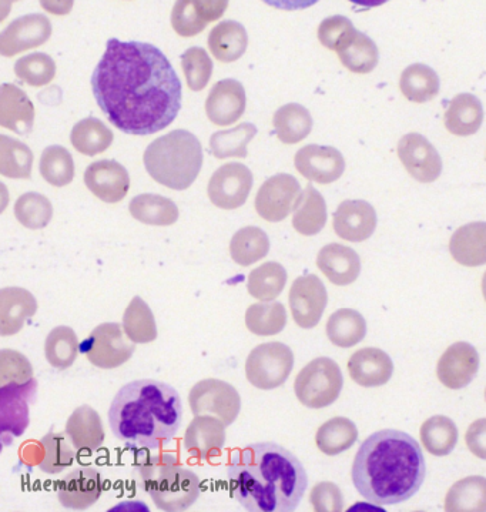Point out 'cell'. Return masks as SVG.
Returning <instances> with one entry per match:
<instances>
[{
	"mask_svg": "<svg viewBox=\"0 0 486 512\" xmlns=\"http://www.w3.org/2000/svg\"><path fill=\"white\" fill-rule=\"evenodd\" d=\"M92 92L109 122L127 135H154L182 109V82L150 43L110 39L93 72Z\"/></svg>",
	"mask_w": 486,
	"mask_h": 512,
	"instance_id": "6da1fadb",
	"label": "cell"
},
{
	"mask_svg": "<svg viewBox=\"0 0 486 512\" xmlns=\"http://www.w3.org/2000/svg\"><path fill=\"white\" fill-rule=\"evenodd\" d=\"M227 478L234 500L251 512L294 511L308 487L301 461L274 443H256L234 451Z\"/></svg>",
	"mask_w": 486,
	"mask_h": 512,
	"instance_id": "7a4b0ae2",
	"label": "cell"
},
{
	"mask_svg": "<svg viewBox=\"0 0 486 512\" xmlns=\"http://www.w3.org/2000/svg\"><path fill=\"white\" fill-rule=\"evenodd\" d=\"M427 475L420 444L400 430H381L361 444L351 478L358 493L377 505L411 500Z\"/></svg>",
	"mask_w": 486,
	"mask_h": 512,
	"instance_id": "3957f363",
	"label": "cell"
},
{
	"mask_svg": "<svg viewBox=\"0 0 486 512\" xmlns=\"http://www.w3.org/2000/svg\"><path fill=\"white\" fill-rule=\"evenodd\" d=\"M183 421L182 398L159 380H137L120 388L109 410L113 434L133 448L157 450L173 440Z\"/></svg>",
	"mask_w": 486,
	"mask_h": 512,
	"instance_id": "277c9868",
	"label": "cell"
},
{
	"mask_svg": "<svg viewBox=\"0 0 486 512\" xmlns=\"http://www.w3.org/2000/svg\"><path fill=\"white\" fill-rule=\"evenodd\" d=\"M134 475L144 493L152 497L159 510H189L200 497V478L180 464L173 454H140L136 457Z\"/></svg>",
	"mask_w": 486,
	"mask_h": 512,
	"instance_id": "5b68a950",
	"label": "cell"
},
{
	"mask_svg": "<svg viewBox=\"0 0 486 512\" xmlns=\"http://www.w3.org/2000/svg\"><path fill=\"white\" fill-rule=\"evenodd\" d=\"M144 167L153 180L167 189H189L203 167L200 140L187 130H173L147 147Z\"/></svg>",
	"mask_w": 486,
	"mask_h": 512,
	"instance_id": "8992f818",
	"label": "cell"
},
{
	"mask_svg": "<svg viewBox=\"0 0 486 512\" xmlns=\"http://www.w3.org/2000/svg\"><path fill=\"white\" fill-rule=\"evenodd\" d=\"M340 366L328 357H318L298 373L294 391L303 406L320 410L334 404L343 390Z\"/></svg>",
	"mask_w": 486,
	"mask_h": 512,
	"instance_id": "52a82bcc",
	"label": "cell"
},
{
	"mask_svg": "<svg viewBox=\"0 0 486 512\" xmlns=\"http://www.w3.org/2000/svg\"><path fill=\"white\" fill-rule=\"evenodd\" d=\"M294 367V354L287 344L264 343L251 351L246 361V376L251 386L274 390L283 386Z\"/></svg>",
	"mask_w": 486,
	"mask_h": 512,
	"instance_id": "ba28073f",
	"label": "cell"
},
{
	"mask_svg": "<svg viewBox=\"0 0 486 512\" xmlns=\"http://www.w3.org/2000/svg\"><path fill=\"white\" fill-rule=\"evenodd\" d=\"M134 344L119 323H105L90 333L80 346V351L93 366L113 370L132 358L136 348Z\"/></svg>",
	"mask_w": 486,
	"mask_h": 512,
	"instance_id": "9c48e42d",
	"label": "cell"
},
{
	"mask_svg": "<svg viewBox=\"0 0 486 512\" xmlns=\"http://www.w3.org/2000/svg\"><path fill=\"white\" fill-rule=\"evenodd\" d=\"M189 404L194 416H211L220 418L227 427L239 417L241 398L239 391L226 381L207 378L199 381L189 394Z\"/></svg>",
	"mask_w": 486,
	"mask_h": 512,
	"instance_id": "30bf717a",
	"label": "cell"
},
{
	"mask_svg": "<svg viewBox=\"0 0 486 512\" xmlns=\"http://www.w3.org/2000/svg\"><path fill=\"white\" fill-rule=\"evenodd\" d=\"M38 381L28 383H6L0 386V424L3 443L8 437L16 438L29 426V406L35 401Z\"/></svg>",
	"mask_w": 486,
	"mask_h": 512,
	"instance_id": "8fae6325",
	"label": "cell"
},
{
	"mask_svg": "<svg viewBox=\"0 0 486 512\" xmlns=\"http://www.w3.org/2000/svg\"><path fill=\"white\" fill-rule=\"evenodd\" d=\"M301 193L300 183L291 174L270 177L256 196L258 216L270 223L283 222L296 209Z\"/></svg>",
	"mask_w": 486,
	"mask_h": 512,
	"instance_id": "7c38bea8",
	"label": "cell"
},
{
	"mask_svg": "<svg viewBox=\"0 0 486 512\" xmlns=\"http://www.w3.org/2000/svg\"><path fill=\"white\" fill-rule=\"evenodd\" d=\"M253 182V173L247 166L227 163L211 176L207 193L219 209L236 210L247 202Z\"/></svg>",
	"mask_w": 486,
	"mask_h": 512,
	"instance_id": "4fadbf2b",
	"label": "cell"
},
{
	"mask_svg": "<svg viewBox=\"0 0 486 512\" xmlns=\"http://www.w3.org/2000/svg\"><path fill=\"white\" fill-rule=\"evenodd\" d=\"M290 310L301 329H314L328 303L327 289L315 274L298 277L290 290Z\"/></svg>",
	"mask_w": 486,
	"mask_h": 512,
	"instance_id": "5bb4252c",
	"label": "cell"
},
{
	"mask_svg": "<svg viewBox=\"0 0 486 512\" xmlns=\"http://www.w3.org/2000/svg\"><path fill=\"white\" fill-rule=\"evenodd\" d=\"M398 157L411 177L420 183H434L442 173V160L427 137L408 133L398 143Z\"/></svg>",
	"mask_w": 486,
	"mask_h": 512,
	"instance_id": "9a60e30c",
	"label": "cell"
},
{
	"mask_svg": "<svg viewBox=\"0 0 486 512\" xmlns=\"http://www.w3.org/2000/svg\"><path fill=\"white\" fill-rule=\"evenodd\" d=\"M294 165L310 182L331 184L345 172V160L340 150L331 146L308 145L298 150Z\"/></svg>",
	"mask_w": 486,
	"mask_h": 512,
	"instance_id": "2e32d148",
	"label": "cell"
},
{
	"mask_svg": "<svg viewBox=\"0 0 486 512\" xmlns=\"http://www.w3.org/2000/svg\"><path fill=\"white\" fill-rule=\"evenodd\" d=\"M479 370L477 348L458 341L447 348L437 366L438 380L449 390H461L472 383Z\"/></svg>",
	"mask_w": 486,
	"mask_h": 512,
	"instance_id": "e0dca14e",
	"label": "cell"
},
{
	"mask_svg": "<svg viewBox=\"0 0 486 512\" xmlns=\"http://www.w3.org/2000/svg\"><path fill=\"white\" fill-rule=\"evenodd\" d=\"M103 494V478L92 467H80L66 475L58 484L60 504L67 510H86Z\"/></svg>",
	"mask_w": 486,
	"mask_h": 512,
	"instance_id": "ac0fdd59",
	"label": "cell"
},
{
	"mask_svg": "<svg viewBox=\"0 0 486 512\" xmlns=\"http://www.w3.org/2000/svg\"><path fill=\"white\" fill-rule=\"evenodd\" d=\"M85 184L97 199L105 203H119L130 190L126 167L115 160H97L87 167Z\"/></svg>",
	"mask_w": 486,
	"mask_h": 512,
	"instance_id": "d6986e66",
	"label": "cell"
},
{
	"mask_svg": "<svg viewBox=\"0 0 486 512\" xmlns=\"http://www.w3.org/2000/svg\"><path fill=\"white\" fill-rule=\"evenodd\" d=\"M333 227L345 242H365L377 229V212L365 200H345L334 213Z\"/></svg>",
	"mask_w": 486,
	"mask_h": 512,
	"instance_id": "ffe728a7",
	"label": "cell"
},
{
	"mask_svg": "<svg viewBox=\"0 0 486 512\" xmlns=\"http://www.w3.org/2000/svg\"><path fill=\"white\" fill-rule=\"evenodd\" d=\"M246 90L234 79H224L213 86L206 100L207 117L213 125H234L246 112Z\"/></svg>",
	"mask_w": 486,
	"mask_h": 512,
	"instance_id": "44dd1931",
	"label": "cell"
},
{
	"mask_svg": "<svg viewBox=\"0 0 486 512\" xmlns=\"http://www.w3.org/2000/svg\"><path fill=\"white\" fill-rule=\"evenodd\" d=\"M226 424L217 417L196 416L184 435V448L190 457L200 461L220 455L226 443Z\"/></svg>",
	"mask_w": 486,
	"mask_h": 512,
	"instance_id": "7402d4cb",
	"label": "cell"
},
{
	"mask_svg": "<svg viewBox=\"0 0 486 512\" xmlns=\"http://www.w3.org/2000/svg\"><path fill=\"white\" fill-rule=\"evenodd\" d=\"M348 373L358 386H385L394 374L391 357L380 348H361L348 360Z\"/></svg>",
	"mask_w": 486,
	"mask_h": 512,
	"instance_id": "603a6c76",
	"label": "cell"
},
{
	"mask_svg": "<svg viewBox=\"0 0 486 512\" xmlns=\"http://www.w3.org/2000/svg\"><path fill=\"white\" fill-rule=\"evenodd\" d=\"M317 266L331 283L341 287L353 284L361 273L358 253L351 247L338 243L327 244L320 250Z\"/></svg>",
	"mask_w": 486,
	"mask_h": 512,
	"instance_id": "cb8c5ba5",
	"label": "cell"
},
{
	"mask_svg": "<svg viewBox=\"0 0 486 512\" xmlns=\"http://www.w3.org/2000/svg\"><path fill=\"white\" fill-rule=\"evenodd\" d=\"M38 301L22 287H6L0 291V334L15 336L25 326L26 320L35 316Z\"/></svg>",
	"mask_w": 486,
	"mask_h": 512,
	"instance_id": "d4e9b609",
	"label": "cell"
},
{
	"mask_svg": "<svg viewBox=\"0 0 486 512\" xmlns=\"http://www.w3.org/2000/svg\"><path fill=\"white\" fill-rule=\"evenodd\" d=\"M35 123V106L18 86L5 83L0 90V126L16 133L29 135Z\"/></svg>",
	"mask_w": 486,
	"mask_h": 512,
	"instance_id": "484cf974",
	"label": "cell"
},
{
	"mask_svg": "<svg viewBox=\"0 0 486 512\" xmlns=\"http://www.w3.org/2000/svg\"><path fill=\"white\" fill-rule=\"evenodd\" d=\"M66 435L80 453H93L105 443V428L95 408L82 406L66 423Z\"/></svg>",
	"mask_w": 486,
	"mask_h": 512,
	"instance_id": "4316f807",
	"label": "cell"
},
{
	"mask_svg": "<svg viewBox=\"0 0 486 512\" xmlns=\"http://www.w3.org/2000/svg\"><path fill=\"white\" fill-rule=\"evenodd\" d=\"M452 259L465 267L486 264V223H468L459 227L449 240Z\"/></svg>",
	"mask_w": 486,
	"mask_h": 512,
	"instance_id": "83f0119b",
	"label": "cell"
},
{
	"mask_svg": "<svg viewBox=\"0 0 486 512\" xmlns=\"http://www.w3.org/2000/svg\"><path fill=\"white\" fill-rule=\"evenodd\" d=\"M484 122V107L477 96L461 93L449 103L445 113V127L451 135L467 137L475 135Z\"/></svg>",
	"mask_w": 486,
	"mask_h": 512,
	"instance_id": "f1b7e54d",
	"label": "cell"
},
{
	"mask_svg": "<svg viewBox=\"0 0 486 512\" xmlns=\"http://www.w3.org/2000/svg\"><path fill=\"white\" fill-rule=\"evenodd\" d=\"M335 52L340 56L341 63L358 75H367L378 65V49L372 40L361 33L351 30Z\"/></svg>",
	"mask_w": 486,
	"mask_h": 512,
	"instance_id": "f546056e",
	"label": "cell"
},
{
	"mask_svg": "<svg viewBox=\"0 0 486 512\" xmlns=\"http://www.w3.org/2000/svg\"><path fill=\"white\" fill-rule=\"evenodd\" d=\"M49 22L43 18H26L13 23L2 38V55L13 56L48 40Z\"/></svg>",
	"mask_w": 486,
	"mask_h": 512,
	"instance_id": "4dcf8cb0",
	"label": "cell"
},
{
	"mask_svg": "<svg viewBox=\"0 0 486 512\" xmlns=\"http://www.w3.org/2000/svg\"><path fill=\"white\" fill-rule=\"evenodd\" d=\"M327 223V204L323 194L311 184L305 187L293 214V226L303 236H315Z\"/></svg>",
	"mask_w": 486,
	"mask_h": 512,
	"instance_id": "1f68e13d",
	"label": "cell"
},
{
	"mask_svg": "<svg viewBox=\"0 0 486 512\" xmlns=\"http://www.w3.org/2000/svg\"><path fill=\"white\" fill-rule=\"evenodd\" d=\"M129 210L137 222L149 226H172L179 220V207L176 203L159 194H140L134 197Z\"/></svg>",
	"mask_w": 486,
	"mask_h": 512,
	"instance_id": "d6a6232c",
	"label": "cell"
},
{
	"mask_svg": "<svg viewBox=\"0 0 486 512\" xmlns=\"http://www.w3.org/2000/svg\"><path fill=\"white\" fill-rule=\"evenodd\" d=\"M274 129L284 145H296L303 142L313 130V117L304 106L288 103L274 113Z\"/></svg>",
	"mask_w": 486,
	"mask_h": 512,
	"instance_id": "836d02e7",
	"label": "cell"
},
{
	"mask_svg": "<svg viewBox=\"0 0 486 512\" xmlns=\"http://www.w3.org/2000/svg\"><path fill=\"white\" fill-rule=\"evenodd\" d=\"M445 511H486V478L472 475L452 485L445 497Z\"/></svg>",
	"mask_w": 486,
	"mask_h": 512,
	"instance_id": "e575fe53",
	"label": "cell"
},
{
	"mask_svg": "<svg viewBox=\"0 0 486 512\" xmlns=\"http://www.w3.org/2000/svg\"><path fill=\"white\" fill-rule=\"evenodd\" d=\"M327 337L334 346H357L367 336V321L357 310L341 309L331 314L327 321Z\"/></svg>",
	"mask_w": 486,
	"mask_h": 512,
	"instance_id": "d590c367",
	"label": "cell"
},
{
	"mask_svg": "<svg viewBox=\"0 0 486 512\" xmlns=\"http://www.w3.org/2000/svg\"><path fill=\"white\" fill-rule=\"evenodd\" d=\"M358 440V428L345 417H335L318 428L315 444L325 455H338L350 450Z\"/></svg>",
	"mask_w": 486,
	"mask_h": 512,
	"instance_id": "8d00e7d4",
	"label": "cell"
},
{
	"mask_svg": "<svg viewBox=\"0 0 486 512\" xmlns=\"http://www.w3.org/2000/svg\"><path fill=\"white\" fill-rule=\"evenodd\" d=\"M113 132L96 117L80 120L73 127L70 142L77 152L85 156H96L106 152L113 143Z\"/></svg>",
	"mask_w": 486,
	"mask_h": 512,
	"instance_id": "74e56055",
	"label": "cell"
},
{
	"mask_svg": "<svg viewBox=\"0 0 486 512\" xmlns=\"http://www.w3.org/2000/svg\"><path fill=\"white\" fill-rule=\"evenodd\" d=\"M287 271L277 261H268L248 274L247 290L260 301L276 300L287 283Z\"/></svg>",
	"mask_w": 486,
	"mask_h": 512,
	"instance_id": "f35d334b",
	"label": "cell"
},
{
	"mask_svg": "<svg viewBox=\"0 0 486 512\" xmlns=\"http://www.w3.org/2000/svg\"><path fill=\"white\" fill-rule=\"evenodd\" d=\"M421 441L425 450L435 457H445L457 447L459 433L457 424L449 417L434 416L422 424Z\"/></svg>",
	"mask_w": 486,
	"mask_h": 512,
	"instance_id": "ab89813d",
	"label": "cell"
},
{
	"mask_svg": "<svg viewBox=\"0 0 486 512\" xmlns=\"http://www.w3.org/2000/svg\"><path fill=\"white\" fill-rule=\"evenodd\" d=\"M401 93L412 103H427L439 93L437 72L427 65H411L402 72Z\"/></svg>",
	"mask_w": 486,
	"mask_h": 512,
	"instance_id": "60d3db41",
	"label": "cell"
},
{
	"mask_svg": "<svg viewBox=\"0 0 486 512\" xmlns=\"http://www.w3.org/2000/svg\"><path fill=\"white\" fill-rule=\"evenodd\" d=\"M268 252H270V239L260 227H244L231 239V259L240 266H251V264L264 259Z\"/></svg>",
	"mask_w": 486,
	"mask_h": 512,
	"instance_id": "b9f144b4",
	"label": "cell"
},
{
	"mask_svg": "<svg viewBox=\"0 0 486 512\" xmlns=\"http://www.w3.org/2000/svg\"><path fill=\"white\" fill-rule=\"evenodd\" d=\"M246 326L256 336L270 337L280 334L287 326L286 307L281 303L253 304L246 313Z\"/></svg>",
	"mask_w": 486,
	"mask_h": 512,
	"instance_id": "7bdbcfd3",
	"label": "cell"
},
{
	"mask_svg": "<svg viewBox=\"0 0 486 512\" xmlns=\"http://www.w3.org/2000/svg\"><path fill=\"white\" fill-rule=\"evenodd\" d=\"M257 135V127L251 123H241L229 130L214 133L210 139V152L216 159L247 157V146Z\"/></svg>",
	"mask_w": 486,
	"mask_h": 512,
	"instance_id": "ee69618b",
	"label": "cell"
},
{
	"mask_svg": "<svg viewBox=\"0 0 486 512\" xmlns=\"http://www.w3.org/2000/svg\"><path fill=\"white\" fill-rule=\"evenodd\" d=\"M123 329L136 344H147L157 339V326L153 311L146 301L134 297L123 314Z\"/></svg>",
	"mask_w": 486,
	"mask_h": 512,
	"instance_id": "f6af8a7d",
	"label": "cell"
},
{
	"mask_svg": "<svg viewBox=\"0 0 486 512\" xmlns=\"http://www.w3.org/2000/svg\"><path fill=\"white\" fill-rule=\"evenodd\" d=\"M33 153L25 143L0 136V173L9 179H30Z\"/></svg>",
	"mask_w": 486,
	"mask_h": 512,
	"instance_id": "bcb514c9",
	"label": "cell"
},
{
	"mask_svg": "<svg viewBox=\"0 0 486 512\" xmlns=\"http://www.w3.org/2000/svg\"><path fill=\"white\" fill-rule=\"evenodd\" d=\"M246 48V32L237 23H223L211 33L210 49L220 62H236L244 55Z\"/></svg>",
	"mask_w": 486,
	"mask_h": 512,
	"instance_id": "7dc6e473",
	"label": "cell"
},
{
	"mask_svg": "<svg viewBox=\"0 0 486 512\" xmlns=\"http://www.w3.org/2000/svg\"><path fill=\"white\" fill-rule=\"evenodd\" d=\"M45 356L50 366L67 370L79 356V340L73 329L59 326L50 331L45 343Z\"/></svg>",
	"mask_w": 486,
	"mask_h": 512,
	"instance_id": "c3c4849f",
	"label": "cell"
},
{
	"mask_svg": "<svg viewBox=\"0 0 486 512\" xmlns=\"http://www.w3.org/2000/svg\"><path fill=\"white\" fill-rule=\"evenodd\" d=\"M66 434H56L50 431L42 438L43 457L39 467L43 473L59 474L73 464L76 458V448L69 443Z\"/></svg>",
	"mask_w": 486,
	"mask_h": 512,
	"instance_id": "681fc988",
	"label": "cell"
},
{
	"mask_svg": "<svg viewBox=\"0 0 486 512\" xmlns=\"http://www.w3.org/2000/svg\"><path fill=\"white\" fill-rule=\"evenodd\" d=\"M40 174L55 187H65L75 177V162L63 146H49L40 157Z\"/></svg>",
	"mask_w": 486,
	"mask_h": 512,
	"instance_id": "f907efd6",
	"label": "cell"
},
{
	"mask_svg": "<svg viewBox=\"0 0 486 512\" xmlns=\"http://www.w3.org/2000/svg\"><path fill=\"white\" fill-rule=\"evenodd\" d=\"M15 216L26 229H43L52 220L53 206L48 197L43 194L25 193L16 200Z\"/></svg>",
	"mask_w": 486,
	"mask_h": 512,
	"instance_id": "816d5d0a",
	"label": "cell"
},
{
	"mask_svg": "<svg viewBox=\"0 0 486 512\" xmlns=\"http://www.w3.org/2000/svg\"><path fill=\"white\" fill-rule=\"evenodd\" d=\"M15 75L26 85L46 86L55 79L56 63L48 55L35 53V55L26 56L16 62Z\"/></svg>",
	"mask_w": 486,
	"mask_h": 512,
	"instance_id": "f5cc1de1",
	"label": "cell"
},
{
	"mask_svg": "<svg viewBox=\"0 0 486 512\" xmlns=\"http://www.w3.org/2000/svg\"><path fill=\"white\" fill-rule=\"evenodd\" d=\"M182 66L187 86L193 92H200L209 85L211 75H213V62L203 49L187 50L182 58Z\"/></svg>",
	"mask_w": 486,
	"mask_h": 512,
	"instance_id": "db71d44e",
	"label": "cell"
},
{
	"mask_svg": "<svg viewBox=\"0 0 486 512\" xmlns=\"http://www.w3.org/2000/svg\"><path fill=\"white\" fill-rule=\"evenodd\" d=\"M33 368L19 351H0V386L6 383H28L33 380Z\"/></svg>",
	"mask_w": 486,
	"mask_h": 512,
	"instance_id": "11a10c76",
	"label": "cell"
},
{
	"mask_svg": "<svg viewBox=\"0 0 486 512\" xmlns=\"http://www.w3.org/2000/svg\"><path fill=\"white\" fill-rule=\"evenodd\" d=\"M310 501L314 511L341 512L344 510V495L340 487L330 481L318 483L310 494Z\"/></svg>",
	"mask_w": 486,
	"mask_h": 512,
	"instance_id": "9f6ffc18",
	"label": "cell"
},
{
	"mask_svg": "<svg viewBox=\"0 0 486 512\" xmlns=\"http://www.w3.org/2000/svg\"><path fill=\"white\" fill-rule=\"evenodd\" d=\"M353 29L351 23L344 18H333L325 20L320 29V39L325 48L337 49L338 43L343 40L350 30Z\"/></svg>",
	"mask_w": 486,
	"mask_h": 512,
	"instance_id": "6f0895ef",
	"label": "cell"
},
{
	"mask_svg": "<svg viewBox=\"0 0 486 512\" xmlns=\"http://www.w3.org/2000/svg\"><path fill=\"white\" fill-rule=\"evenodd\" d=\"M465 443L475 457L486 460V418H479L469 426Z\"/></svg>",
	"mask_w": 486,
	"mask_h": 512,
	"instance_id": "680465c9",
	"label": "cell"
},
{
	"mask_svg": "<svg viewBox=\"0 0 486 512\" xmlns=\"http://www.w3.org/2000/svg\"><path fill=\"white\" fill-rule=\"evenodd\" d=\"M266 5L271 6V8H276L280 10H304L311 8L315 3L320 2V0H263Z\"/></svg>",
	"mask_w": 486,
	"mask_h": 512,
	"instance_id": "91938a15",
	"label": "cell"
},
{
	"mask_svg": "<svg viewBox=\"0 0 486 512\" xmlns=\"http://www.w3.org/2000/svg\"><path fill=\"white\" fill-rule=\"evenodd\" d=\"M348 2L354 3V5L360 6V8L371 9L378 8V6L384 5V3L390 2V0H348Z\"/></svg>",
	"mask_w": 486,
	"mask_h": 512,
	"instance_id": "94428289",
	"label": "cell"
},
{
	"mask_svg": "<svg viewBox=\"0 0 486 512\" xmlns=\"http://www.w3.org/2000/svg\"><path fill=\"white\" fill-rule=\"evenodd\" d=\"M482 294H484V299L486 301V271L484 277H482Z\"/></svg>",
	"mask_w": 486,
	"mask_h": 512,
	"instance_id": "6125c7cd",
	"label": "cell"
},
{
	"mask_svg": "<svg viewBox=\"0 0 486 512\" xmlns=\"http://www.w3.org/2000/svg\"><path fill=\"white\" fill-rule=\"evenodd\" d=\"M485 400H486V390H485Z\"/></svg>",
	"mask_w": 486,
	"mask_h": 512,
	"instance_id": "be15d7a7",
	"label": "cell"
}]
</instances>
